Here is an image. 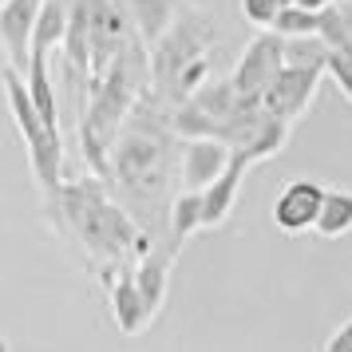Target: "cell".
<instances>
[{"mask_svg": "<svg viewBox=\"0 0 352 352\" xmlns=\"http://www.w3.org/2000/svg\"><path fill=\"white\" fill-rule=\"evenodd\" d=\"M52 206L64 218V230H72L91 257H103V261L119 265L127 254H151L146 234L131 222L127 210L111 202L103 178L64 182L60 194L52 198Z\"/></svg>", "mask_w": 352, "mask_h": 352, "instance_id": "obj_1", "label": "cell"}, {"mask_svg": "<svg viewBox=\"0 0 352 352\" xmlns=\"http://www.w3.org/2000/svg\"><path fill=\"white\" fill-rule=\"evenodd\" d=\"M166 162H170V143L146 115L127 119L111 146V175L127 198L139 210H155L162 190H166Z\"/></svg>", "mask_w": 352, "mask_h": 352, "instance_id": "obj_2", "label": "cell"}, {"mask_svg": "<svg viewBox=\"0 0 352 352\" xmlns=\"http://www.w3.org/2000/svg\"><path fill=\"white\" fill-rule=\"evenodd\" d=\"M0 87H4V103L12 111V123H16L20 139L28 146V162H32V175L40 182V190L48 194V202L60 194L64 186V139H60V127L44 123V115L32 107V96H28V83L20 72L4 67L0 72Z\"/></svg>", "mask_w": 352, "mask_h": 352, "instance_id": "obj_3", "label": "cell"}, {"mask_svg": "<svg viewBox=\"0 0 352 352\" xmlns=\"http://www.w3.org/2000/svg\"><path fill=\"white\" fill-rule=\"evenodd\" d=\"M210 40H214L210 20L202 16V12H186V8H182V16L170 24V32L155 44V56H151V76H155V83H159V91L170 96V87H175L178 76H182L190 64L206 60L202 48H206Z\"/></svg>", "mask_w": 352, "mask_h": 352, "instance_id": "obj_4", "label": "cell"}, {"mask_svg": "<svg viewBox=\"0 0 352 352\" xmlns=\"http://www.w3.org/2000/svg\"><path fill=\"white\" fill-rule=\"evenodd\" d=\"M281 67H285V40L277 32H261L245 44V52L238 60V72L230 76V83L238 87V96L261 99L270 91V83L277 80Z\"/></svg>", "mask_w": 352, "mask_h": 352, "instance_id": "obj_5", "label": "cell"}, {"mask_svg": "<svg viewBox=\"0 0 352 352\" xmlns=\"http://www.w3.org/2000/svg\"><path fill=\"white\" fill-rule=\"evenodd\" d=\"M320 76H324L320 67H293V64H285L281 72H277V80L270 83V91L261 96L265 115L277 119V123H293L297 115H305V107L313 103V91H317Z\"/></svg>", "mask_w": 352, "mask_h": 352, "instance_id": "obj_6", "label": "cell"}, {"mask_svg": "<svg viewBox=\"0 0 352 352\" xmlns=\"http://www.w3.org/2000/svg\"><path fill=\"white\" fill-rule=\"evenodd\" d=\"M44 0H0V44L8 52V67L28 76L32 64V32Z\"/></svg>", "mask_w": 352, "mask_h": 352, "instance_id": "obj_7", "label": "cell"}, {"mask_svg": "<svg viewBox=\"0 0 352 352\" xmlns=\"http://www.w3.org/2000/svg\"><path fill=\"white\" fill-rule=\"evenodd\" d=\"M324 194L329 190L320 182H313V178H293V182H285V190L277 194V202H273V226L285 230V234L317 230Z\"/></svg>", "mask_w": 352, "mask_h": 352, "instance_id": "obj_8", "label": "cell"}, {"mask_svg": "<svg viewBox=\"0 0 352 352\" xmlns=\"http://www.w3.org/2000/svg\"><path fill=\"white\" fill-rule=\"evenodd\" d=\"M91 40H96V0H72L64 64L76 87H91Z\"/></svg>", "mask_w": 352, "mask_h": 352, "instance_id": "obj_9", "label": "cell"}, {"mask_svg": "<svg viewBox=\"0 0 352 352\" xmlns=\"http://www.w3.org/2000/svg\"><path fill=\"white\" fill-rule=\"evenodd\" d=\"M103 277H107L111 313H115L119 333L139 336L155 317H151V309H146L143 293H139V285H135V270H123V261H119V265H107V270H103Z\"/></svg>", "mask_w": 352, "mask_h": 352, "instance_id": "obj_10", "label": "cell"}, {"mask_svg": "<svg viewBox=\"0 0 352 352\" xmlns=\"http://www.w3.org/2000/svg\"><path fill=\"white\" fill-rule=\"evenodd\" d=\"M230 159H234V146L222 139H190L182 146V186L202 194L226 175Z\"/></svg>", "mask_w": 352, "mask_h": 352, "instance_id": "obj_11", "label": "cell"}, {"mask_svg": "<svg viewBox=\"0 0 352 352\" xmlns=\"http://www.w3.org/2000/svg\"><path fill=\"white\" fill-rule=\"evenodd\" d=\"M250 162H257V155L250 146H234V159L226 166V175L202 190V214H206V226H222L230 218V210L238 202V190H241V178L250 170Z\"/></svg>", "mask_w": 352, "mask_h": 352, "instance_id": "obj_12", "label": "cell"}, {"mask_svg": "<svg viewBox=\"0 0 352 352\" xmlns=\"http://www.w3.org/2000/svg\"><path fill=\"white\" fill-rule=\"evenodd\" d=\"M123 4H127L131 24H135V32L146 48H155L178 16V0H123Z\"/></svg>", "mask_w": 352, "mask_h": 352, "instance_id": "obj_13", "label": "cell"}, {"mask_svg": "<svg viewBox=\"0 0 352 352\" xmlns=\"http://www.w3.org/2000/svg\"><path fill=\"white\" fill-rule=\"evenodd\" d=\"M67 20H72V0H44L40 20H36V32H32V56L48 60L56 48H64Z\"/></svg>", "mask_w": 352, "mask_h": 352, "instance_id": "obj_14", "label": "cell"}, {"mask_svg": "<svg viewBox=\"0 0 352 352\" xmlns=\"http://www.w3.org/2000/svg\"><path fill=\"white\" fill-rule=\"evenodd\" d=\"M166 277H170V254L151 250V254L139 257V265H135V285H139V293H143L151 317H155V313L162 309V301H166Z\"/></svg>", "mask_w": 352, "mask_h": 352, "instance_id": "obj_15", "label": "cell"}, {"mask_svg": "<svg viewBox=\"0 0 352 352\" xmlns=\"http://www.w3.org/2000/svg\"><path fill=\"white\" fill-rule=\"evenodd\" d=\"M28 96H32V107L44 115V123L52 127H60V99H56V83H52V72H48V60L44 56H32V64H28Z\"/></svg>", "mask_w": 352, "mask_h": 352, "instance_id": "obj_16", "label": "cell"}, {"mask_svg": "<svg viewBox=\"0 0 352 352\" xmlns=\"http://www.w3.org/2000/svg\"><path fill=\"white\" fill-rule=\"evenodd\" d=\"M349 230H352V190H329L317 218V234L320 238H340Z\"/></svg>", "mask_w": 352, "mask_h": 352, "instance_id": "obj_17", "label": "cell"}, {"mask_svg": "<svg viewBox=\"0 0 352 352\" xmlns=\"http://www.w3.org/2000/svg\"><path fill=\"white\" fill-rule=\"evenodd\" d=\"M194 230H206L202 194L198 190H182L175 202H170V234H175V241H186Z\"/></svg>", "mask_w": 352, "mask_h": 352, "instance_id": "obj_18", "label": "cell"}, {"mask_svg": "<svg viewBox=\"0 0 352 352\" xmlns=\"http://www.w3.org/2000/svg\"><path fill=\"white\" fill-rule=\"evenodd\" d=\"M285 64L293 67H320L329 64V44L320 36H297V40H285Z\"/></svg>", "mask_w": 352, "mask_h": 352, "instance_id": "obj_19", "label": "cell"}, {"mask_svg": "<svg viewBox=\"0 0 352 352\" xmlns=\"http://www.w3.org/2000/svg\"><path fill=\"white\" fill-rule=\"evenodd\" d=\"M317 36L329 44V52H352V36H349V24L340 16V4L324 8L317 16Z\"/></svg>", "mask_w": 352, "mask_h": 352, "instance_id": "obj_20", "label": "cell"}, {"mask_svg": "<svg viewBox=\"0 0 352 352\" xmlns=\"http://www.w3.org/2000/svg\"><path fill=\"white\" fill-rule=\"evenodd\" d=\"M270 32H277L281 40H297V36H317V12H305L301 4L281 8V16Z\"/></svg>", "mask_w": 352, "mask_h": 352, "instance_id": "obj_21", "label": "cell"}, {"mask_svg": "<svg viewBox=\"0 0 352 352\" xmlns=\"http://www.w3.org/2000/svg\"><path fill=\"white\" fill-rule=\"evenodd\" d=\"M281 0H241V16L250 20V24H257V28H273L277 24V16H281Z\"/></svg>", "mask_w": 352, "mask_h": 352, "instance_id": "obj_22", "label": "cell"}, {"mask_svg": "<svg viewBox=\"0 0 352 352\" xmlns=\"http://www.w3.org/2000/svg\"><path fill=\"white\" fill-rule=\"evenodd\" d=\"M324 72H329V76L340 83V91L352 99V52H329V64H324Z\"/></svg>", "mask_w": 352, "mask_h": 352, "instance_id": "obj_23", "label": "cell"}, {"mask_svg": "<svg viewBox=\"0 0 352 352\" xmlns=\"http://www.w3.org/2000/svg\"><path fill=\"white\" fill-rule=\"evenodd\" d=\"M324 352H352V320H344V324H340V329L329 336Z\"/></svg>", "mask_w": 352, "mask_h": 352, "instance_id": "obj_24", "label": "cell"}, {"mask_svg": "<svg viewBox=\"0 0 352 352\" xmlns=\"http://www.w3.org/2000/svg\"><path fill=\"white\" fill-rule=\"evenodd\" d=\"M297 4H301L305 12H317V16H320V12H324V8H333L336 0H297Z\"/></svg>", "mask_w": 352, "mask_h": 352, "instance_id": "obj_25", "label": "cell"}, {"mask_svg": "<svg viewBox=\"0 0 352 352\" xmlns=\"http://www.w3.org/2000/svg\"><path fill=\"white\" fill-rule=\"evenodd\" d=\"M340 4V16H344V24H349V36H352V0H336Z\"/></svg>", "mask_w": 352, "mask_h": 352, "instance_id": "obj_26", "label": "cell"}, {"mask_svg": "<svg viewBox=\"0 0 352 352\" xmlns=\"http://www.w3.org/2000/svg\"><path fill=\"white\" fill-rule=\"evenodd\" d=\"M0 352H12V349H8V340H4V336H0Z\"/></svg>", "mask_w": 352, "mask_h": 352, "instance_id": "obj_27", "label": "cell"}, {"mask_svg": "<svg viewBox=\"0 0 352 352\" xmlns=\"http://www.w3.org/2000/svg\"><path fill=\"white\" fill-rule=\"evenodd\" d=\"M281 4H285V8H289V4H297V0H281Z\"/></svg>", "mask_w": 352, "mask_h": 352, "instance_id": "obj_28", "label": "cell"}]
</instances>
